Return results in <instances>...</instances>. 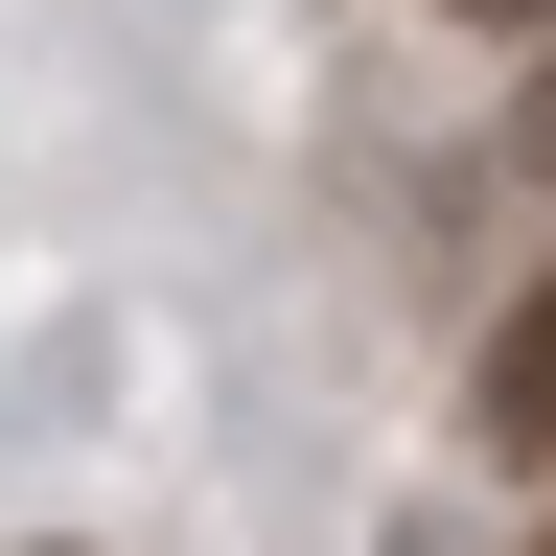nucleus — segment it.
<instances>
[{"mask_svg": "<svg viewBox=\"0 0 556 556\" xmlns=\"http://www.w3.org/2000/svg\"><path fill=\"white\" fill-rule=\"evenodd\" d=\"M394 556H441V533H394Z\"/></svg>", "mask_w": 556, "mask_h": 556, "instance_id": "nucleus-4", "label": "nucleus"}, {"mask_svg": "<svg viewBox=\"0 0 556 556\" xmlns=\"http://www.w3.org/2000/svg\"><path fill=\"white\" fill-rule=\"evenodd\" d=\"M486 464H556V255H533V302L486 325Z\"/></svg>", "mask_w": 556, "mask_h": 556, "instance_id": "nucleus-1", "label": "nucleus"}, {"mask_svg": "<svg viewBox=\"0 0 556 556\" xmlns=\"http://www.w3.org/2000/svg\"><path fill=\"white\" fill-rule=\"evenodd\" d=\"M533 163H556V70H533Z\"/></svg>", "mask_w": 556, "mask_h": 556, "instance_id": "nucleus-3", "label": "nucleus"}, {"mask_svg": "<svg viewBox=\"0 0 556 556\" xmlns=\"http://www.w3.org/2000/svg\"><path fill=\"white\" fill-rule=\"evenodd\" d=\"M464 24H556V0H464Z\"/></svg>", "mask_w": 556, "mask_h": 556, "instance_id": "nucleus-2", "label": "nucleus"}]
</instances>
